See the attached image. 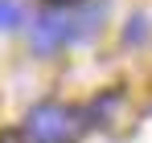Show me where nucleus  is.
<instances>
[{
	"mask_svg": "<svg viewBox=\"0 0 152 143\" xmlns=\"http://www.w3.org/2000/svg\"><path fill=\"white\" fill-rule=\"evenodd\" d=\"M144 33H148V25H144V17H136V21L127 25V41H140Z\"/></svg>",
	"mask_w": 152,
	"mask_h": 143,
	"instance_id": "5",
	"label": "nucleus"
},
{
	"mask_svg": "<svg viewBox=\"0 0 152 143\" xmlns=\"http://www.w3.org/2000/svg\"><path fill=\"white\" fill-rule=\"evenodd\" d=\"M99 25H103V4H86L74 21H70V41H86V37H95Z\"/></svg>",
	"mask_w": 152,
	"mask_h": 143,
	"instance_id": "3",
	"label": "nucleus"
},
{
	"mask_svg": "<svg viewBox=\"0 0 152 143\" xmlns=\"http://www.w3.org/2000/svg\"><path fill=\"white\" fill-rule=\"evenodd\" d=\"M82 110L66 102H37L25 119V135L33 143H74L82 135Z\"/></svg>",
	"mask_w": 152,
	"mask_h": 143,
	"instance_id": "1",
	"label": "nucleus"
},
{
	"mask_svg": "<svg viewBox=\"0 0 152 143\" xmlns=\"http://www.w3.org/2000/svg\"><path fill=\"white\" fill-rule=\"evenodd\" d=\"M21 21H25L21 0H0V29H21Z\"/></svg>",
	"mask_w": 152,
	"mask_h": 143,
	"instance_id": "4",
	"label": "nucleus"
},
{
	"mask_svg": "<svg viewBox=\"0 0 152 143\" xmlns=\"http://www.w3.org/2000/svg\"><path fill=\"white\" fill-rule=\"evenodd\" d=\"M66 41H70V17H62V12H41V17L29 21V45H33V53L53 57Z\"/></svg>",
	"mask_w": 152,
	"mask_h": 143,
	"instance_id": "2",
	"label": "nucleus"
},
{
	"mask_svg": "<svg viewBox=\"0 0 152 143\" xmlns=\"http://www.w3.org/2000/svg\"><path fill=\"white\" fill-rule=\"evenodd\" d=\"M53 4H74V0H53Z\"/></svg>",
	"mask_w": 152,
	"mask_h": 143,
	"instance_id": "6",
	"label": "nucleus"
}]
</instances>
